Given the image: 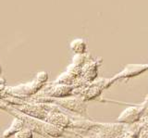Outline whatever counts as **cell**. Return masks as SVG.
I'll use <instances>...</instances> for the list:
<instances>
[{
  "instance_id": "1",
  "label": "cell",
  "mask_w": 148,
  "mask_h": 138,
  "mask_svg": "<svg viewBox=\"0 0 148 138\" xmlns=\"http://www.w3.org/2000/svg\"><path fill=\"white\" fill-rule=\"evenodd\" d=\"M148 70V64L147 65H137V64H134V65H128L125 70L120 72L118 75L119 77H130V76H134L137 74H140L141 72L145 71Z\"/></svg>"
}]
</instances>
